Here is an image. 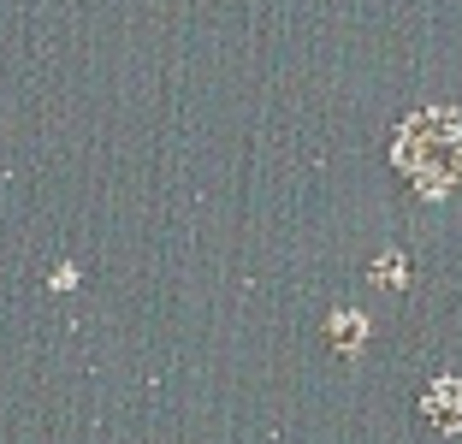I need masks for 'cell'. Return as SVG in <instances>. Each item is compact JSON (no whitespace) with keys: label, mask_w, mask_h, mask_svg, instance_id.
<instances>
[{"label":"cell","mask_w":462,"mask_h":444,"mask_svg":"<svg viewBox=\"0 0 462 444\" xmlns=\"http://www.w3.org/2000/svg\"><path fill=\"white\" fill-rule=\"evenodd\" d=\"M48 284H54V291H71V284H78V273H71V267H54V279H48Z\"/></svg>","instance_id":"obj_5"},{"label":"cell","mask_w":462,"mask_h":444,"mask_svg":"<svg viewBox=\"0 0 462 444\" xmlns=\"http://www.w3.org/2000/svg\"><path fill=\"white\" fill-rule=\"evenodd\" d=\"M367 279L380 284V291H403V284H409V261H403V249H385V255H374Z\"/></svg>","instance_id":"obj_4"},{"label":"cell","mask_w":462,"mask_h":444,"mask_svg":"<svg viewBox=\"0 0 462 444\" xmlns=\"http://www.w3.org/2000/svg\"><path fill=\"white\" fill-rule=\"evenodd\" d=\"M421 415L433 421L439 432H462V379L457 374L433 379V385L421 391Z\"/></svg>","instance_id":"obj_2"},{"label":"cell","mask_w":462,"mask_h":444,"mask_svg":"<svg viewBox=\"0 0 462 444\" xmlns=\"http://www.w3.org/2000/svg\"><path fill=\"white\" fill-rule=\"evenodd\" d=\"M392 161L421 196H450L462 184V113L415 107L392 136Z\"/></svg>","instance_id":"obj_1"},{"label":"cell","mask_w":462,"mask_h":444,"mask_svg":"<svg viewBox=\"0 0 462 444\" xmlns=\"http://www.w3.org/2000/svg\"><path fill=\"white\" fill-rule=\"evenodd\" d=\"M327 338H332V350H338V356H356L367 344V314H356V309L327 314Z\"/></svg>","instance_id":"obj_3"}]
</instances>
